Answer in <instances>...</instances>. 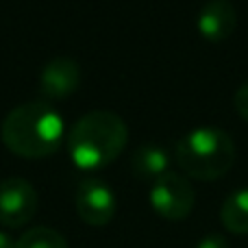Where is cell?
<instances>
[{"label":"cell","instance_id":"6da1fadb","mask_svg":"<svg viewBox=\"0 0 248 248\" xmlns=\"http://www.w3.org/2000/svg\"><path fill=\"white\" fill-rule=\"evenodd\" d=\"M0 137L11 153L26 159L52 155L65 137L63 116L48 100H29L4 116Z\"/></svg>","mask_w":248,"mask_h":248},{"label":"cell","instance_id":"7a4b0ae2","mask_svg":"<svg viewBox=\"0 0 248 248\" xmlns=\"http://www.w3.org/2000/svg\"><path fill=\"white\" fill-rule=\"evenodd\" d=\"M128 141L126 122L109 109H94L81 116L68 133V150L74 166L96 170L120 157Z\"/></svg>","mask_w":248,"mask_h":248},{"label":"cell","instance_id":"3957f363","mask_svg":"<svg viewBox=\"0 0 248 248\" xmlns=\"http://www.w3.org/2000/svg\"><path fill=\"white\" fill-rule=\"evenodd\" d=\"M176 163L189 176L201 181L227 174L235 163L237 148L231 133L218 126H194L179 137L174 148Z\"/></svg>","mask_w":248,"mask_h":248},{"label":"cell","instance_id":"277c9868","mask_svg":"<svg viewBox=\"0 0 248 248\" xmlns=\"http://www.w3.org/2000/svg\"><path fill=\"white\" fill-rule=\"evenodd\" d=\"M148 201L161 218L179 222L192 214L194 205H196V192L187 176L170 170L163 176H159L157 181H153Z\"/></svg>","mask_w":248,"mask_h":248},{"label":"cell","instance_id":"5b68a950","mask_svg":"<svg viewBox=\"0 0 248 248\" xmlns=\"http://www.w3.org/2000/svg\"><path fill=\"white\" fill-rule=\"evenodd\" d=\"M39 196L33 183L22 176H9L0 181V224L17 229L31 222L37 211Z\"/></svg>","mask_w":248,"mask_h":248},{"label":"cell","instance_id":"8992f818","mask_svg":"<svg viewBox=\"0 0 248 248\" xmlns=\"http://www.w3.org/2000/svg\"><path fill=\"white\" fill-rule=\"evenodd\" d=\"M74 205L83 222L92 227H105L116 216L118 201L109 183L100 179H85L77 187Z\"/></svg>","mask_w":248,"mask_h":248},{"label":"cell","instance_id":"52a82bcc","mask_svg":"<svg viewBox=\"0 0 248 248\" xmlns=\"http://www.w3.org/2000/svg\"><path fill=\"white\" fill-rule=\"evenodd\" d=\"M81 85V65L72 57H55L39 70V90L46 98H65Z\"/></svg>","mask_w":248,"mask_h":248},{"label":"cell","instance_id":"ba28073f","mask_svg":"<svg viewBox=\"0 0 248 248\" xmlns=\"http://www.w3.org/2000/svg\"><path fill=\"white\" fill-rule=\"evenodd\" d=\"M196 26L205 39H227L237 26L235 4L231 0H207L196 13Z\"/></svg>","mask_w":248,"mask_h":248},{"label":"cell","instance_id":"9c48e42d","mask_svg":"<svg viewBox=\"0 0 248 248\" xmlns=\"http://www.w3.org/2000/svg\"><path fill=\"white\" fill-rule=\"evenodd\" d=\"M170 166H172L170 153H168V148H163L159 144L140 146L131 157V168L135 172V176H140V179L157 181L159 176L170 172Z\"/></svg>","mask_w":248,"mask_h":248},{"label":"cell","instance_id":"30bf717a","mask_svg":"<svg viewBox=\"0 0 248 248\" xmlns=\"http://www.w3.org/2000/svg\"><path fill=\"white\" fill-rule=\"evenodd\" d=\"M220 218L231 233H248V187L235 189L224 198Z\"/></svg>","mask_w":248,"mask_h":248},{"label":"cell","instance_id":"8fae6325","mask_svg":"<svg viewBox=\"0 0 248 248\" xmlns=\"http://www.w3.org/2000/svg\"><path fill=\"white\" fill-rule=\"evenodd\" d=\"M16 248H70L65 237L50 227H33L20 235Z\"/></svg>","mask_w":248,"mask_h":248},{"label":"cell","instance_id":"7c38bea8","mask_svg":"<svg viewBox=\"0 0 248 248\" xmlns=\"http://www.w3.org/2000/svg\"><path fill=\"white\" fill-rule=\"evenodd\" d=\"M233 103H235L237 113H240V116L244 118V120H248V81H244L240 87H237Z\"/></svg>","mask_w":248,"mask_h":248},{"label":"cell","instance_id":"4fadbf2b","mask_svg":"<svg viewBox=\"0 0 248 248\" xmlns=\"http://www.w3.org/2000/svg\"><path fill=\"white\" fill-rule=\"evenodd\" d=\"M196 248H231L227 242V237L220 235V233H207L205 237L198 240Z\"/></svg>","mask_w":248,"mask_h":248},{"label":"cell","instance_id":"5bb4252c","mask_svg":"<svg viewBox=\"0 0 248 248\" xmlns=\"http://www.w3.org/2000/svg\"><path fill=\"white\" fill-rule=\"evenodd\" d=\"M0 248H16V242H13V237L9 235L7 231H2V229H0Z\"/></svg>","mask_w":248,"mask_h":248}]
</instances>
